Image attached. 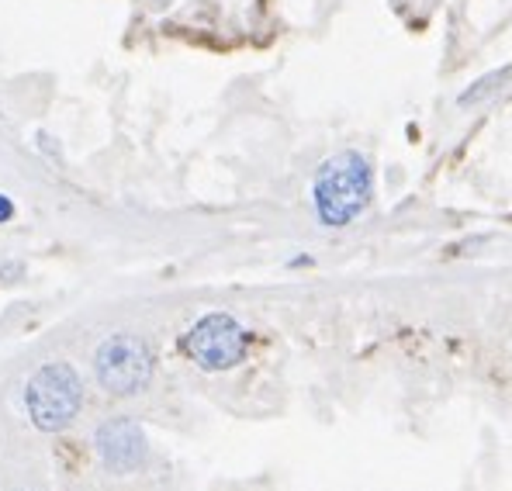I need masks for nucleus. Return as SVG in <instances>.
I'll return each mask as SVG.
<instances>
[{
	"label": "nucleus",
	"mask_w": 512,
	"mask_h": 491,
	"mask_svg": "<svg viewBox=\"0 0 512 491\" xmlns=\"http://www.w3.org/2000/svg\"><path fill=\"white\" fill-rule=\"evenodd\" d=\"M374 194V177L371 163L357 153V149H346V153L329 156L319 166V177H315L312 198H315V215L329 229H343L353 218L371 205Z\"/></svg>",
	"instance_id": "nucleus-1"
},
{
	"label": "nucleus",
	"mask_w": 512,
	"mask_h": 491,
	"mask_svg": "<svg viewBox=\"0 0 512 491\" xmlns=\"http://www.w3.org/2000/svg\"><path fill=\"white\" fill-rule=\"evenodd\" d=\"M14 218V205H11V198L7 194H0V222H11Z\"/></svg>",
	"instance_id": "nucleus-7"
},
{
	"label": "nucleus",
	"mask_w": 512,
	"mask_h": 491,
	"mask_svg": "<svg viewBox=\"0 0 512 491\" xmlns=\"http://www.w3.org/2000/svg\"><path fill=\"white\" fill-rule=\"evenodd\" d=\"M97 381L108 395H139L153 377V353L139 336H111L97 346L94 357Z\"/></svg>",
	"instance_id": "nucleus-3"
},
{
	"label": "nucleus",
	"mask_w": 512,
	"mask_h": 491,
	"mask_svg": "<svg viewBox=\"0 0 512 491\" xmlns=\"http://www.w3.org/2000/svg\"><path fill=\"white\" fill-rule=\"evenodd\" d=\"M97 450H101V460L108 471L128 474L146 460V436H142L139 422L122 415V419H111L97 429Z\"/></svg>",
	"instance_id": "nucleus-5"
},
{
	"label": "nucleus",
	"mask_w": 512,
	"mask_h": 491,
	"mask_svg": "<svg viewBox=\"0 0 512 491\" xmlns=\"http://www.w3.org/2000/svg\"><path fill=\"white\" fill-rule=\"evenodd\" d=\"M246 350H250V336L225 312H212L198 319L184 336V353L201 370H232L236 364H243Z\"/></svg>",
	"instance_id": "nucleus-4"
},
{
	"label": "nucleus",
	"mask_w": 512,
	"mask_h": 491,
	"mask_svg": "<svg viewBox=\"0 0 512 491\" xmlns=\"http://www.w3.org/2000/svg\"><path fill=\"white\" fill-rule=\"evenodd\" d=\"M25 405L42 433H59L77 419L84 405V384L70 364H45L25 388Z\"/></svg>",
	"instance_id": "nucleus-2"
},
{
	"label": "nucleus",
	"mask_w": 512,
	"mask_h": 491,
	"mask_svg": "<svg viewBox=\"0 0 512 491\" xmlns=\"http://www.w3.org/2000/svg\"><path fill=\"white\" fill-rule=\"evenodd\" d=\"M512 80V66H502V70H495V73H488V77H481V80H474L468 90H464L461 97H457V104H464V108H471V104H478V101H485V97H495L502 87Z\"/></svg>",
	"instance_id": "nucleus-6"
}]
</instances>
